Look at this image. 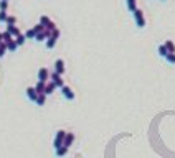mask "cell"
Listing matches in <instances>:
<instances>
[{
	"label": "cell",
	"instance_id": "cell-14",
	"mask_svg": "<svg viewBox=\"0 0 175 158\" xmlns=\"http://www.w3.org/2000/svg\"><path fill=\"white\" fill-rule=\"evenodd\" d=\"M56 40H58V38H55V36H50L48 40H46V48H48V50L55 48V45H56Z\"/></svg>",
	"mask_w": 175,
	"mask_h": 158
},
{
	"label": "cell",
	"instance_id": "cell-5",
	"mask_svg": "<svg viewBox=\"0 0 175 158\" xmlns=\"http://www.w3.org/2000/svg\"><path fill=\"white\" fill-rule=\"evenodd\" d=\"M38 92H37V89H35V87H28L27 89V97L30 99L32 102H37V99H38Z\"/></svg>",
	"mask_w": 175,
	"mask_h": 158
},
{
	"label": "cell",
	"instance_id": "cell-22",
	"mask_svg": "<svg viewBox=\"0 0 175 158\" xmlns=\"http://www.w3.org/2000/svg\"><path fill=\"white\" fill-rule=\"evenodd\" d=\"M17 48H18V45H17V41H10V43L7 45V50H10V51H15Z\"/></svg>",
	"mask_w": 175,
	"mask_h": 158
},
{
	"label": "cell",
	"instance_id": "cell-13",
	"mask_svg": "<svg viewBox=\"0 0 175 158\" xmlns=\"http://www.w3.org/2000/svg\"><path fill=\"white\" fill-rule=\"evenodd\" d=\"M126 5H127V10L132 12V13L137 10V7H136V0H126Z\"/></svg>",
	"mask_w": 175,
	"mask_h": 158
},
{
	"label": "cell",
	"instance_id": "cell-8",
	"mask_svg": "<svg viewBox=\"0 0 175 158\" xmlns=\"http://www.w3.org/2000/svg\"><path fill=\"white\" fill-rule=\"evenodd\" d=\"M157 53H159L160 58H167L168 56V50L165 45H159V48H157Z\"/></svg>",
	"mask_w": 175,
	"mask_h": 158
},
{
	"label": "cell",
	"instance_id": "cell-27",
	"mask_svg": "<svg viewBox=\"0 0 175 158\" xmlns=\"http://www.w3.org/2000/svg\"><path fill=\"white\" fill-rule=\"evenodd\" d=\"M3 43V33H0V45Z\"/></svg>",
	"mask_w": 175,
	"mask_h": 158
},
{
	"label": "cell",
	"instance_id": "cell-19",
	"mask_svg": "<svg viewBox=\"0 0 175 158\" xmlns=\"http://www.w3.org/2000/svg\"><path fill=\"white\" fill-rule=\"evenodd\" d=\"M15 41H17V45H18V46H22V45H25V41H27V36H25V35H18Z\"/></svg>",
	"mask_w": 175,
	"mask_h": 158
},
{
	"label": "cell",
	"instance_id": "cell-17",
	"mask_svg": "<svg viewBox=\"0 0 175 158\" xmlns=\"http://www.w3.org/2000/svg\"><path fill=\"white\" fill-rule=\"evenodd\" d=\"M56 151V156H65L66 153H68V147H61V148H58V150H55Z\"/></svg>",
	"mask_w": 175,
	"mask_h": 158
},
{
	"label": "cell",
	"instance_id": "cell-21",
	"mask_svg": "<svg viewBox=\"0 0 175 158\" xmlns=\"http://www.w3.org/2000/svg\"><path fill=\"white\" fill-rule=\"evenodd\" d=\"M168 64H175V53H168V56L165 58Z\"/></svg>",
	"mask_w": 175,
	"mask_h": 158
},
{
	"label": "cell",
	"instance_id": "cell-25",
	"mask_svg": "<svg viewBox=\"0 0 175 158\" xmlns=\"http://www.w3.org/2000/svg\"><path fill=\"white\" fill-rule=\"evenodd\" d=\"M15 22H17L15 17H8V18H7V25H15Z\"/></svg>",
	"mask_w": 175,
	"mask_h": 158
},
{
	"label": "cell",
	"instance_id": "cell-23",
	"mask_svg": "<svg viewBox=\"0 0 175 158\" xmlns=\"http://www.w3.org/2000/svg\"><path fill=\"white\" fill-rule=\"evenodd\" d=\"M8 15H7V10H0V22H7Z\"/></svg>",
	"mask_w": 175,
	"mask_h": 158
},
{
	"label": "cell",
	"instance_id": "cell-10",
	"mask_svg": "<svg viewBox=\"0 0 175 158\" xmlns=\"http://www.w3.org/2000/svg\"><path fill=\"white\" fill-rule=\"evenodd\" d=\"M7 31L12 35V36H18V35H22L20 30H18V28H17L15 25H7Z\"/></svg>",
	"mask_w": 175,
	"mask_h": 158
},
{
	"label": "cell",
	"instance_id": "cell-26",
	"mask_svg": "<svg viewBox=\"0 0 175 158\" xmlns=\"http://www.w3.org/2000/svg\"><path fill=\"white\" fill-rule=\"evenodd\" d=\"M51 36L58 38V36H60V30H58V28H56V30H53V31H51Z\"/></svg>",
	"mask_w": 175,
	"mask_h": 158
},
{
	"label": "cell",
	"instance_id": "cell-20",
	"mask_svg": "<svg viewBox=\"0 0 175 158\" xmlns=\"http://www.w3.org/2000/svg\"><path fill=\"white\" fill-rule=\"evenodd\" d=\"M10 41H13V38H12V35L8 31H3V43H10Z\"/></svg>",
	"mask_w": 175,
	"mask_h": 158
},
{
	"label": "cell",
	"instance_id": "cell-12",
	"mask_svg": "<svg viewBox=\"0 0 175 158\" xmlns=\"http://www.w3.org/2000/svg\"><path fill=\"white\" fill-rule=\"evenodd\" d=\"M73 140H74V133H66V138H65V145H63V147H71V143H73Z\"/></svg>",
	"mask_w": 175,
	"mask_h": 158
},
{
	"label": "cell",
	"instance_id": "cell-7",
	"mask_svg": "<svg viewBox=\"0 0 175 158\" xmlns=\"http://www.w3.org/2000/svg\"><path fill=\"white\" fill-rule=\"evenodd\" d=\"M55 73H58V74L65 73V61L63 60H56L55 61Z\"/></svg>",
	"mask_w": 175,
	"mask_h": 158
},
{
	"label": "cell",
	"instance_id": "cell-11",
	"mask_svg": "<svg viewBox=\"0 0 175 158\" xmlns=\"http://www.w3.org/2000/svg\"><path fill=\"white\" fill-rule=\"evenodd\" d=\"M35 89H37L38 94H45V89H46V83H42V81H38L37 84H35Z\"/></svg>",
	"mask_w": 175,
	"mask_h": 158
},
{
	"label": "cell",
	"instance_id": "cell-3",
	"mask_svg": "<svg viewBox=\"0 0 175 158\" xmlns=\"http://www.w3.org/2000/svg\"><path fill=\"white\" fill-rule=\"evenodd\" d=\"M61 94H63V97H65L66 101H74V92H73L71 87L63 86V87H61Z\"/></svg>",
	"mask_w": 175,
	"mask_h": 158
},
{
	"label": "cell",
	"instance_id": "cell-28",
	"mask_svg": "<svg viewBox=\"0 0 175 158\" xmlns=\"http://www.w3.org/2000/svg\"><path fill=\"white\" fill-rule=\"evenodd\" d=\"M162 2H165V0H162Z\"/></svg>",
	"mask_w": 175,
	"mask_h": 158
},
{
	"label": "cell",
	"instance_id": "cell-9",
	"mask_svg": "<svg viewBox=\"0 0 175 158\" xmlns=\"http://www.w3.org/2000/svg\"><path fill=\"white\" fill-rule=\"evenodd\" d=\"M56 89V86L53 81H50V83H46V89H45V96H50V94H53V91Z\"/></svg>",
	"mask_w": 175,
	"mask_h": 158
},
{
	"label": "cell",
	"instance_id": "cell-6",
	"mask_svg": "<svg viewBox=\"0 0 175 158\" xmlns=\"http://www.w3.org/2000/svg\"><path fill=\"white\" fill-rule=\"evenodd\" d=\"M38 81H42V83H48V69H46V68H40L38 69Z\"/></svg>",
	"mask_w": 175,
	"mask_h": 158
},
{
	"label": "cell",
	"instance_id": "cell-24",
	"mask_svg": "<svg viewBox=\"0 0 175 158\" xmlns=\"http://www.w3.org/2000/svg\"><path fill=\"white\" fill-rule=\"evenodd\" d=\"M8 7V0H0V10H7Z\"/></svg>",
	"mask_w": 175,
	"mask_h": 158
},
{
	"label": "cell",
	"instance_id": "cell-4",
	"mask_svg": "<svg viewBox=\"0 0 175 158\" xmlns=\"http://www.w3.org/2000/svg\"><path fill=\"white\" fill-rule=\"evenodd\" d=\"M50 78H51V81L55 83V86H56V87H60V89H61L63 86H65V83H63V79H61V74H58V73H55V71H53Z\"/></svg>",
	"mask_w": 175,
	"mask_h": 158
},
{
	"label": "cell",
	"instance_id": "cell-18",
	"mask_svg": "<svg viewBox=\"0 0 175 158\" xmlns=\"http://www.w3.org/2000/svg\"><path fill=\"white\" fill-rule=\"evenodd\" d=\"M45 101H46V96H45V94H40V96H38V99H37V102H35V104H37L38 107H42V105H45Z\"/></svg>",
	"mask_w": 175,
	"mask_h": 158
},
{
	"label": "cell",
	"instance_id": "cell-1",
	"mask_svg": "<svg viewBox=\"0 0 175 158\" xmlns=\"http://www.w3.org/2000/svg\"><path fill=\"white\" fill-rule=\"evenodd\" d=\"M65 138H66V132H65V130H58V132H56V137H55V142H53L55 150L61 148L63 145H65Z\"/></svg>",
	"mask_w": 175,
	"mask_h": 158
},
{
	"label": "cell",
	"instance_id": "cell-16",
	"mask_svg": "<svg viewBox=\"0 0 175 158\" xmlns=\"http://www.w3.org/2000/svg\"><path fill=\"white\" fill-rule=\"evenodd\" d=\"M25 36H27V40H33L35 36H37V31H35V28L27 30V31H25Z\"/></svg>",
	"mask_w": 175,
	"mask_h": 158
},
{
	"label": "cell",
	"instance_id": "cell-2",
	"mask_svg": "<svg viewBox=\"0 0 175 158\" xmlns=\"http://www.w3.org/2000/svg\"><path fill=\"white\" fill-rule=\"evenodd\" d=\"M134 20H136V25L137 28H144L145 26V18H144V12L141 8H137L134 12Z\"/></svg>",
	"mask_w": 175,
	"mask_h": 158
},
{
	"label": "cell",
	"instance_id": "cell-15",
	"mask_svg": "<svg viewBox=\"0 0 175 158\" xmlns=\"http://www.w3.org/2000/svg\"><path fill=\"white\" fill-rule=\"evenodd\" d=\"M164 45L167 46V50H168V53H175V43L172 41V40H167V41H165Z\"/></svg>",
	"mask_w": 175,
	"mask_h": 158
}]
</instances>
